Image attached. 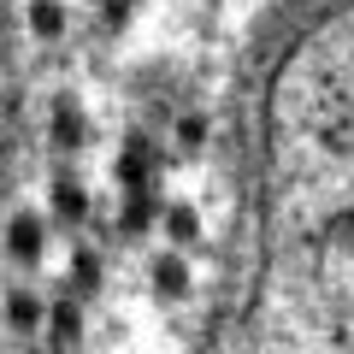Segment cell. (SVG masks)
I'll list each match as a JSON object with an SVG mask.
<instances>
[{
	"instance_id": "cell-1",
	"label": "cell",
	"mask_w": 354,
	"mask_h": 354,
	"mask_svg": "<svg viewBox=\"0 0 354 354\" xmlns=\"http://www.w3.org/2000/svg\"><path fill=\"white\" fill-rule=\"evenodd\" d=\"M148 136H130L124 142V165H118V171H124V183H130V189H136L142 195V183H148Z\"/></svg>"
},
{
	"instance_id": "cell-2",
	"label": "cell",
	"mask_w": 354,
	"mask_h": 354,
	"mask_svg": "<svg viewBox=\"0 0 354 354\" xmlns=\"http://www.w3.org/2000/svg\"><path fill=\"white\" fill-rule=\"evenodd\" d=\"M6 242H12L18 260H36V254H41V225H36L30 213H18V218H12V236H6Z\"/></svg>"
},
{
	"instance_id": "cell-3",
	"label": "cell",
	"mask_w": 354,
	"mask_h": 354,
	"mask_svg": "<svg viewBox=\"0 0 354 354\" xmlns=\"http://www.w3.org/2000/svg\"><path fill=\"white\" fill-rule=\"evenodd\" d=\"M30 30H36L41 41H53L65 30V6L59 0H36V6H30Z\"/></svg>"
},
{
	"instance_id": "cell-4",
	"label": "cell",
	"mask_w": 354,
	"mask_h": 354,
	"mask_svg": "<svg viewBox=\"0 0 354 354\" xmlns=\"http://www.w3.org/2000/svg\"><path fill=\"white\" fill-rule=\"evenodd\" d=\"M183 260H177V254H160V260H153V290L160 295H183Z\"/></svg>"
},
{
	"instance_id": "cell-5",
	"label": "cell",
	"mask_w": 354,
	"mask_h": 354,
	"mask_svg": "<svg viewBox=\"0 0 354 354\" xmlns=\"http://www.w3.org/2000/svg\"><path fill=\"white\" fill-rule=\"evenodd\" d=\"M53 207H59V218H65V225L88 218V201H83V189H77V183H59V189H53Z\"/></svg>"
},
{
	"instance_id": "cell-6",
	"label": "cell",
	"mask_w": 354,
	"mask_h": 354,
	"mask_svg": "<svg viewBox=\"0 0 354 354\" xmlns=\"http://www.w3.org/2000/svg\"><path fill=\"white\" fill-rule=\"evenodd\" d=\"M53 142H59V148H77V142H83V124H77V106H59V113H53Z\"/></svg>"
},
{
	"instance_id": "cell-7",
	"label": "cell",
	"mask_w": 354,
	"mask_h": 354,
	"mask_svg": "<svg viewBox=\"0 0 354 354\" xmlns=\"http://www.w3.org/2000/svg\"><path fill=\"white\" fill-rule=\"evenodd\" d=\"M6 319H12L18 330H30V325H36V319H41V307H36V295H24V290H18L12 301H6Z\"/></svg>"
},
{
	"instance_id": "cell-8",
	"label": "cell",
	"mask_w": 354,
	"mask_h": 354,
	"mask_svg": "<svg viewBox=\"0 0 354 354\" xmlns=\"http://www.w3.org/2000/svg\"><path fill=\"white\" fill-rule=\"evenodd\" d=\"M207 142V118L201 113H183L177 118V148H201Z\"/></svg>"
},
{
	"instance_id": "cell-9",
	"label": "cell",
	"mask_w": 354,
	"mask_h": 354,
	"mask_svg": "<svg viewBox=\"0 0 354 354\" xmlns=\"http://www.w3.org/2000/svg\"><path fill=\"white\" fill-rule=\"evenodd\" d=\"M148 218H153V201L148 195H130L124 201V230H148Z\"/></svg>"
},
{
	"instance_id": "cell-10",
	"label": "cell",
	"mask_w": 354,
	"mask_h": 354,
	"mask_svg": "<svg viewBox=\"0 0 354 354\" xmlns=\"http://www.w3.org/2000/svg\"><path fill=\"white\" fill-rule=\"evenodd\" d=\"M165 230H171L177 242H189L201 225H195V213H189V207H171V213H165Z\"/></svg>"
},
{
	"instance_id": "cell-11",
	"label": "cell",
	"mask_w": 354,
	"mask_h": 354,
	"mask_svg": "<svg viewBox=\"0 0 354 354\" xmlns=\"http://www.w3.org/2000/svg\"><path fill=\"white\" fill-rule=\"evenodd\" d=\"M53 337L77 342V307H71V301H59V307H53Z\"/></svg>"
},
{
	"instance_id": "cell-12",
	"label": "cell",
	"mask_w": 354,
	"mask_h": 354,
	"mask_svg": "<svg viewBox=\"0 0 354 354\" xmlns=\"http://www.w3.org/2000/svg\"><path fill=\"white\" fill-rule=\"evenodd\" d=\"M71 278L83 283V290H95V278H101V266H95V254H77V266H71Z\"/></svg>"
},
{
	"instance_id": "cell-13",
	"label": "cell",
	"mask_w": 354,
	"mask_h": 354,
	"mask_svg": "<svg viewBox=\"0 0 354 354\" xmlns=\"http://www.w3.org/2000/svg\"><path fill=\"white\" fill-rule=\"evenodd\" d=\"M30 354H48V348H30Z\"/></svg>"
}]
</instances>
